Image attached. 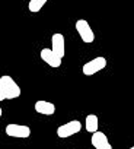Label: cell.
<instances>
[{"label": "cell", "instance_id": "obj_8", "mask_svg": "<svg viewBox=\"0 0 134 149\" xmlns=\"http://www.w3.org/2000/svg\"><path fill=\"white\" fill-rule=\"evenodd\" d=\"M41 58L51 67H60L61 66V57H58L51 48H42L41 50Z\"/></svg>", "mask_w": 134, "mask_h": 149}, {"label": "cell", "instance_id": "obj_9", "mask_svg": "<svg viewBox=\"0 0 134 149\" xmlns=\"http://www.w3.org/2000/svg\"><path fill=\"white\" fill-rule=\"evenodd\" d=\"M35 111L44 116H52L55 113V105L48 101H37L35 102Z\"/></svg>", "mask_w": 134, "mask_h": 149}, {"label": "cell", "instance_id": "obj_13", "mask_svg": "<svg viewBox=\"0 0 134 149\" xmlns=\"http://www.w3.org/2000/svg\"><path fill=\"white\" fill-rule=\"evenodd\" d=\"M128 149H134V146H131V148H128Z\"/></svg>", "mask_w": 134, "mask_h": 149}, {"label": "cell", "instance_id": "obj_6", "mask_svg": "<svg viewBox=\"0 0 134 149\" xmlns=\"http://www.w3.org/2000/svg\"><path fill=\"white\" fill-rule=\"evenodd\" d=\"M90 142H92V145H93L95 149H112V145L109 143L106 134L102 133V132H99V130L95 132V133H92Z\"/></svg>", "mask_w": 134, "mask_h": 149}, {"label": "cell", "instance_id": "obj_12", "mask_svg": "<svg viewBox=\"0 0 134 149\" xmlns=\"http://www.w3.org/2000/svg\"><path fill=\"white\" fill-rule=\"evenodd\" d=\"M2 114H3V111H2V108H0V117H2Z\"/></svg>", "mask_w": 134, "mask_h": 149}, {"label": "cell", "instance_id": "obj_10", "mask_svg": "<svg viewBox=\"0 0 134 149\" xmlns=\"http://www.w3.org/2000/svg\"><path fill=\"white\" fill-rule=\"evenodd\" d=\"M86 130L89 132V133H95V132H98V127H99V123H98V116H95V114H89V116H86Z\"/></svg>", "mask_w": 134, "mask_h": 149}, {"label": "cell", "instance_id": "obj_1", "mask_svg": "<svg viewBox=\"0 0 134 149\" xmlns=\"http://www.w3.org/2000/svg\"><path fill=\"white\" fill-rule=\"evenodd\" d=\"M21 97V88L19 85L8 74L0 78V101L3 100H15Z\"/></svg>", "mask_w": 134, "mask_h": 149}, {"label": "cell", "instance_id": "obj_5", "mask_svg": "<svg viewBox=\"0 0 134 149\" xmlns=\"http://www.w3.org/2000/svg\"><path fill=\"white\" fill-rule=\"evenodd\" d=\"M5 132L10 137H22V139H25V137L31 136V129L28 126H23V124H15V123L8 124Z\"/></svg>", "mask_w": 134, "mask_h": 149}, {"label": "cell", "instance_id": "obj_7", "mask_svg": "<svg viewBox=\"0 0 134 149\" xmlns=\"http://www.w3.org/2000/svg\"><path fill=\"white\" fill-rule=\"evenodd\" d=\"M51 44H52V51L58 56V57H64L66 54V40L63 34H54L51 37Z\"/></svg>", "mask_w": 134, "mask_h": 149}, {"label": "cell", "instance_id": "obj_11", "mask_svg": "<svg viewBox=\"0 0 134 149\" xmlns=\"http://www.w3.org/2000/svg\"><path fill=\"white\" fill-rule=\"evenodd\" d=\"M48 2V0H29V5H28V9H29V12H32V13H38L42 8H44V5Z\"/></svg>", "mask_w": 134, "mask_h": 149}, {"label": "cell", "instance_id": "obj_3", "mask_svg": "<svg viewBox=\"0 0 134 149\" xmlns=\"http://www.w3.org/2000/svg\"><path fill=\"white\" fill-rule=\"evenodd\" d=\"M75 26H76V31H77V34H79V37H80V40L83 42L90 44V42L95 41V34H93V31H92V28H90L88 21L79 19Z\"/></svg>", "mask_w": 134, "mask_h": 149}, {"label": "cell", "instance_id": "obj_2", "mask_svg": "<svg viewBox=\"0 0 134 149\" xmlns=\"http://www.w3.org/2000/svg\"><path fill=\"white\" fill-rule=\"evenodd\" d=\"M105 67H106V58L105 57H95V58L89 60L88 63H85L82 70H83L85 76H93L95 73L101 72Z\"/></svg>", "mask_w": 134, "mask_h": 149}, {"label": "cell", "instance_id": "obj_4", "mask_svg": "<svg viewBox=\"0 0 134 149\" xmlns=\"http://www.w3.org/2000/svg\"><path fill=\"white\" fill-rule=\"evenodd\" d=\"M80 130H82V124H80V121H79V120H72V121L66 123V124H63V126H60V127L57 129V136L61 137V139H64V137H70V136L79 133Z\"/></svg>", "mask_w": 134, "mask_h": 149}]
</instances>
